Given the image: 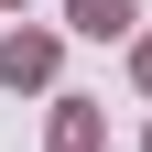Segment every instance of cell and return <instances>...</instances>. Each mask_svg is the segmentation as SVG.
I'll return each instance as SVG.
<instances>
[{"label": "cell", "mask_w": 152, "mask_h": 152, "mask_svg": "<svg viewBox=\"0 0 152 152\" xmlns=\"http://www.w3.org/2000/svg\"><path fill=\"white\" fill-rule=\"evenodd\" d=\"M130 22V0H76V33H120Z\"/></svg>", "instance_id": "cell-1"}]
</instances>
